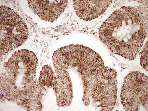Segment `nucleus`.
Returning <instances> with one entry per match:
<instances>
[{
    "instance_id": "nucleus-1",
    "label": "nucleus",
    "mask_w": 148,
    "mask_h": 111,
    "mask_svg": "<svg viewBox=\"0 0 148 111\" xmlns=\"http://www.w3.org/2000/svg\"><path fill=\"white\" fill-rule=\"evenodd\" d=\"M99 35L112 52L133 60L148 36L147 11L143 8L122 7L103 22Z\"/></svg>"
},
{
    "instance_id": "nucleus-2",
    "label": "nucleus",
    "mask_w": 148,
    "mask_h": 111,
    "mask_svg": "<svg viewBox=\"0 0 148 111\" xmlns=\"http://www.w3.org/2000/svg\"><path fill=\"white\" fill-rule=\"evenodd\" d=\"M28 35L27 26L18 14L10 8L1 6V56L20 46Z\"/></svg>"
},
{
    "instance_id": "nucleus-3",
    "label": "nucleus",
    "mask_w": 148,
    "mask_h": 111,
    "mask_svg": "<svg viewBox=\"0 0 148 111\" xmlns=\"http://www.w3.org/2000/svg\"><path fill=\"white\" fill-rule=\"evenodd\" d=\"M120 98L125 110L147 111V76L137 71L129 73L124 78Z\"/></svg>"
},
{
    "instance_id": "nucleus-4",
    "label": "nucleus",
    "mask_w": 148,
    "mask_h": 111,
    "mask_svg": "<svg viewBox=\"0 0 148 111\" xmlns=\"http://www.w3.org/2000/svg\"><path fill=\"white\" fill-rule=\"evenodd\" d=\"M29 7L42 20L53 22L65 10L67 0H28Z\"/></svg>"
},
{
    "instance_id": "nucleus-5",
    "label": "nucleus",
    "mask_w": 148,
    "mask_h": 111,
    "mask_svg": "<svg viewBox=\"0 0 148 111\" xmlns=\"http://www.w3.org/2000/svg\"><path fill=\"white\" fill-rule=\"evenodd\" d=\"M112 1L75 0L74 8L77 15L80 19L86 21L95 19L106 10Z\"/></svg>"
},
{
    "instance_id": "nucleus-6",
    "label": "nucleus",
    "mask_w": 148,
    "mask_h": 111,
    "mask_svg": "<svg viewBox=\"0 0 148 111\" xmlns=\"http://www.w3.org/2000/svg\"><path fill=\"white\" fill-rule=\"evenodd\" d=\"M148 42L144 46L140 53V62L141 66L145 70L148 71Z\"/></svg>"
},
{
    "instance_id": "nucleus-7",
    "label": "nucleus",
    "mask_w": 148,
    "mask_h": 111,
    "mask_svg": "<svg viewBox=\"0 0 148 111\" xmlns=\"http://www.w3.org/2000/svg\"><path fill=\"white\" fill-rule=\"evenodd\" d=\"M38 105H41V102H38Z\"/></svg>"
},
{
    "instance_id": "nucleus-8",
    "label": "nucleus",
    "mask_w": 148,
    "mask_h": 111,
    "mask_svg": "<svg viewBox=\"0 0 148 111\" xmlns=\"http://www.w3.org/2000/svg\"><path fill=\"white\" fill-rule=\"evenodd\" d=\"M39 108L41 109L42 108V106H40L39 107Z\"/></svg>"
}]
</instances>
